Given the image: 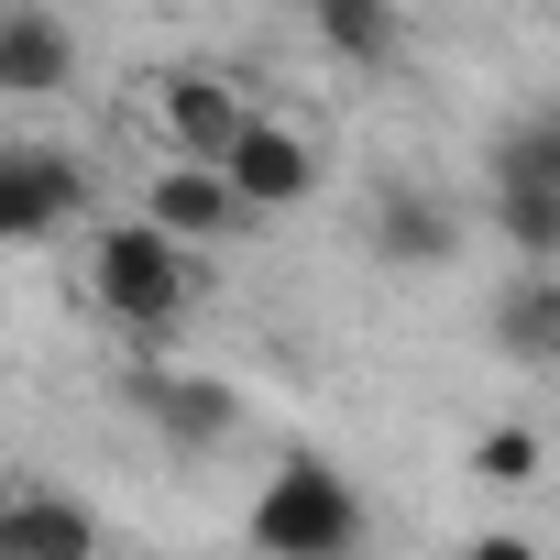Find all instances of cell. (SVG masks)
I'll use <instances>...</instances> for the list:
<instances>
[{
	"instance_id": "4fadbf2b",
	"label": "cell",
	"mask_w": 560,
	"mask_h": 560,
	"mask_svg": "<svg viewBox=\"0 0 560 560\" xmlns=\"http://www.w3.org/2000/svg\"><path fill=\"white\" fill-rule=\"evenodd\" d=\"M319 45L341 67H396L407 56V12H385V0H319Z\"/></svg>"
},
{
	"instance_id": "e0dca14e",
	"label": "cell",
	"mask_w": 560,
	"mask_h": 560,
	"mask_svg": "<svg viewBox=\"0 0 560 560\" xmlns=\"http://www.w3.org/2000/svg\"><path fill=\"white\" fill-rule=\"evenodd\" d=\"M0 560H12V516H0Z\"/></svg>"
},
{
	"instance_id": "277c9868",
	"label": "cell",
	"mask_w": 560,
	"mask_h": 560,
	"mask_svg": "<svg viewBox=\"0 0 560 560\" xmlns=\"http://www.w3.org/2000/svg\"><path fill=\"white\" fill-rule=\"evenodd\" d=\"M154 110H165V132H176V165H231V143L253 132V100L220 78V67H165L154 78Z\"/></svg>"
},
{
	"instance_id": "6da1fadb",
	"label": "cell",
	"mask_w": 560,
	"mask_h": 560,
	"mask_svg": "<svg viewBox=\"0 0 560 560\" xmlns=\"http://www.w3.org/2000/svg\"><path fill=\"white\" fill-rule=\"evenodd\" d=\"M253 549L264 560H352L363 549V494H352V472L341 462H319V451H287L264 472V494H253Z\"/></svg>"
},
{
	"instance_id": "2e32d148",
	"label": "cell",
	"mask_w": 560,
	"mask_h": 560,
	"mask_svg": "<svg viewBox=\"0 0 560 560\" xmlns=\"http://www.w3.org/2000/svg\"><path fill=\"white\" fill-rule=\"evenodd\" d=\"M451 560H538V538H516V527H483L472 549H451Z\"/></svg>"
},
{
	"instance_id": "5b68a950",
	"label": "cell",
	"mask_w": 560,
	"mask_h": 560,
	"mask_svg": "<svg viewBox=\"0 0 560 560\" xmlns=\"http://www.w3.org/2000/svg\"><path fill=\"white\" fill-rule=\"evenodd\" d=\"M132 407H143V429L154 440H176V451H220L231 429H242V396L220 385V374H176V363H132V385H121Z\"/></svg>"
},
{
	"instance_id": "7c38bea8",
	"label": "cell",
	"mask_w": 560,
	"mask_h": 560,
	"mask_svg": "<svg viewBox=\"0 0 560 560\" xmlns=\"http://www.w3.org/2000/svg\"><path fill=\"white\" fill-rule=\"evenodd\" d=\"M483 176H494V187H538V198H560V110L505 121V132L483 143Z\"/></svg>"
},
{
	"instance_id": "7a4b0ae2",
	"label": "cell",
	"mask_w": 560,
	"mask_h": 560,
	"mask_svg": "<svg viewBox=\"0 0 560 560\" xmlns=\"http://www.w3.org/2000/svg\"><path fill=\"white\" fill-rule=\"evenodd\" d=\"M89 298H100L132 341H165V330L187 319V298H198V264H187L154 220H110V231L89 242Z\"/></svg>"
},
{
	"instance_id": "3957f363",
	"label": "cell",
	"mask_w": 560,
	"mask_h": 560,
	"mask_svg": "<svg viewBox=\"0 0 560 560\" xmlns=\"http://www.w3.org/2000/svg\"><path fill=\"white\" fill-rule=\"evenodd\" d=\"M89 209V165L56 143H0V242H56Z\"/></svg>"
},
{
	"instance_id": "ba28073f",
	"label": "cell",
	"mask_w": 560,
	"mask_h": 560,
	"mask_svg": "<svg viewBox=\"0 0 560 560\" xmlns=\"http://www.w3.org/2000/svg\"><path fill=\"white\" fill-rule=\"evenodd\" d=\"M0 516H12V560H100V505L89 494L0 483Z\"/></svg>"
},
{
	"instance_id": "5bb4252c",
	"label": "cell",
	"mask_w": 560,
	"mask_h": 560,
	"mask_svg": "<svg viewBox=\"0 0 560 560\" xmlns=\"http://www.w3.org/2000/svg\"><path fill=\"white\" fill-rule=\"evenodd\" d=\"M494 242L516 253V275H549V264H560V198H538V187H494Z\"/></svg>"
},
{
	"instance_id": "8fae6325",
	"label": "cell",
	"mask_w": 560,
	"mask_h": 560,
	"mask_svg": "<svg viewBox=\"0 0 560 560\" xmlns=\"http://www.w3.org/2000/svg\"><path fill=\"white\" fill-rule=\"evenodd\" d=\"M78 78V34L56 23V12H0V89L12 100H45V89H67Z\"/></svg>"
},
{
	"instance_id": "9a60e30c",
	"label": "cell",
	"mask_w": 560,
	"mask_h": 560,
	"mask_svg": "<svg viewBox=\"0 0 560 560\" xmlns=\"http://www.w3.org/2000/svg\"><path fill=\"white\" fill-rule=\"evenodd\" d=\"M472 472H483V483H527V472H538V429H516V418L483 429V440H472Z\"/></svg>"
},
{
	"instance_id": "52a82bcc",
	"label": "cell",
	"mask_w": 560,
	"mask_h": 560,
	"mask_svg": "<svg viewBox=\"0 0 560 560\" xmlns=\"http://www.w3.org/2000/svg\"><path fill=\"white\" fill-rule=\"evenodd\" d=\"M220 176H231V198L264 220V209H298V198L319 187V154H308V132H287V121H264V110H253V132L231 143Z\"/></svg>"
},
{
	"instance_id": "30bf717a",
	"label": "cell",
	"mask_w": 560,
	"mask_h": 560,
	"mask_svg": "<svg viewBox=\"0 0 560 560\" xmlns=\"http://www.w3.org/2000/svg\"><path fill=\"white\" fill-rule=\"evenodd\" d=\"M483 341L505 352V363H560V275H505L494 287V308H483Z\"/></svg>"
},
{
	"instance_id": "9c48e42d",
	"label": "cell",
	"mask_w": 560,
	"mask_h": 560,
	"mask_svg": "<svg viewBox=\"0 0 560 560\" xmlns=\"http://www.w3.org/2000/svg\"><path fill=\"white\" fill-rule=\"evenodd\" d=\"M374 253H385L396 275H440V264L462 253V209L429 198V187H385V198H374Z\"/></svg>"
},
{
	"instance_id": "8992f818",
	"label": "cell",
	"mask_w": 560,
	"mask_h": 560,
	"mask_svg": "<svg viewBox=\"0 0 560 560\" xmlns=\"http://www.w3.org/2000/svg\"><path fill=\"white\" fill-rule=\"evenodd\" d=\"M143 220H154L176 253H209V242H231L253 209L231 198V176H209V165H165V176H143Z\"/></svg>"
}]
</instances>
